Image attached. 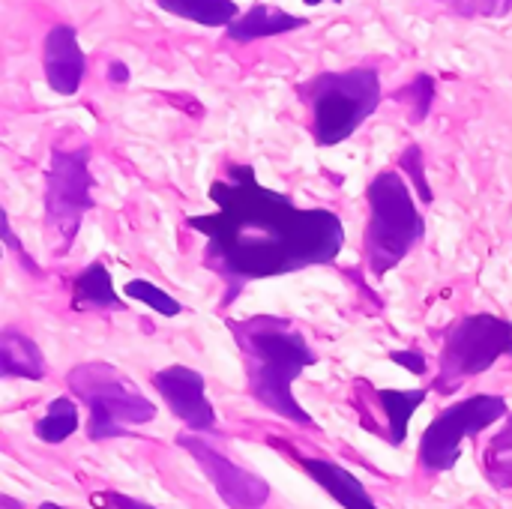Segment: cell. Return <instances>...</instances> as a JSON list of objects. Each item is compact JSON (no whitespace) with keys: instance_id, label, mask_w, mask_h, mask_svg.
Returning a JSON list of instances; mask_svg holds the SVG:
<instances>
[{"instance_id":"1","label":"cell","mask_w":512,"mask_h":509,"mask_svg":"<svg viewBox=\"0 0 512 509\" xmlns=\"http://www.w3.org/2000/svg\"><path fill=\"white\" fill-rule=\"evenodd\" d=\"M210 201L216 210L192 216L186 228L204 237V264L225 282L222 306L249 282L333 264L345 246V225L333 210L297 207L267 189L252 165L231 162L213 180Z\"/></svg>"},{"instance_id":"2","label":"cell","mask_w":512,"mask_h":509,"mask_svg":"<svg viewBox=\"0 0 512 509\" xmlns=\"http://www.w3.org/2000/svg\"><path fill=\"white\" fill-rule=\"evenodd\" d=\"M228 330L243 354L246 378L255 402L294 426L318 429L315 417L300 408L291 390L294 381L303 375V369L318 363V354L309 348L303 333L291 321L276 315L228 321Z\"/></svg>"},{"instance_id":"3","label":"cell","mask_w":512,"mask_h":509,"mask_svg":"<svg viewBox=\"0 0 512 509\" xmlns=\"http://www.w3.org/2000/svg\"><path fill=\"white\" fill-rule=\"evenodd\" d=\"M369 225L363 237L366 264L375 279L396 270L426 234V219L399 171H381L369 189Z\"/></svg>"},{"instance_id":"4","label":"cell","mask_w":512,"mask_h":509,"mask_svg":"<svg viewBox=\"0 0 512 509\" xmlns=\"http://www.w3.org/2000/svg\"><path fill=\"white\" fill-rule=\"evenodd\" d=\"M66 387L90 411V441L126 438L129 426H144L156 420V405L129 375H123L111 363H78L75 369H69Z\"/></svg>"},{"instance_id":"5","label":"cell","mask_w":512,"mask_h":509,"mask_svg":"<svg viewBox=\"0 0 512 509\" xmlns=\"http://www.w3.org/2000/svg\"><path fill=\"white\" fill-rule=\"evenodd\" d=\"M312 108V135L318 147H336L348 141L381 102V75L372 66L345 72H321L300 84Z\"/></svg>"},{"instance_id":"6","label":"cell","mask_w":512,"mask_h":509,"mask_svg":"<svg viewBox=\"0 0 512 509\" xmlns=\"http://www.w3.org/2000/svg\"><path fill=\"white\" fill-rule=\"evenodd\" d=\"M501 357H512V324L498 315H468L450 327L438 363L435 390L456 393L468 378L489 372Z\"/></svg>"},{"instance_id":"7","label":"cell","mask_w":512,"mask_h":509,"mask_svg":"<svg viewBox=\"0 0 512 509\" xmlns=\"http://www.w3.org/2000/svg\"><path fill=\"white\" fill-rule=\"evenodd\" d=\"M93 177H90V147L54 150L45 174V225L57 237V255L75 243L84 216L93 210Z\"/></svg>"},{"instance_id":"8","label":"cell","mask_w":512,"mask_h":509,"mask_svg":"<svg viewBox=\"0 0 512 509\" xmlns=\"http://www.w3.org/2000/svg\"><path fill=\"white\" fill-rule=\"evenodd\" d=\"M507 414H510L507 399L492 396V393H480V396H471L444 408L423 432L420 465L435 474L453 471L462 456V441L486 432L492 423L504 420Z\"/></svg>"},{"instance_id":"9","label":"cell","mask_w":512,"mask_h":509,"mask_svg":"<svg viewBox=\"0 0 512 509\" xmlns=\"http://www.w3.org/2000/svg\"><path fill=\"white\" fill-rule=\"evenodd\" d=\"M177 444L198 462V468L204 471V477L210 480V486L216 489V495L228 509H264V504L270 501V486L258 474L234 465L228 456H222L198 435L183 432Z\"/></svg>"},{"instance_id":"10","label":"cell","mask_w":512,"mask_h":509,"mask_svg":"<svg viewBox=\"0 0 512 509\" xmlns=\"http://www.w3.org/2000/svg\"><path fill=\"white\" fill-rule=\"evenodd\" d=\"M156 393L168 402L171 414L183 420L189 432L213 435L216 432V411L204 393V375L189 366H168L153 375Z\"/></svg>"},{"instance_id":"11","label":"cell","mask_w":512,"mask_h":509,"mask_svg":"<svg viewBox=\"0 0 512 509\" xmlns=\"http://www.w3.org/2000/svg\"><path fill=\"white\" fill-rule=\"evenodd\" d=\"M42 69H45V81L54 93L60 96H72L81 90L84 81V51L78 45V33L69 24H54L45 36V48H42Z\"/></svg>"},{"instance_id":"12","label":"cell","mask_w":512,"mask_h":509,"mask_svg":"<svg viewBox=\"0 0 512 509\" xmlns=\"http://www.w3.org/2000/svg\"><path fill=\"white\" fill-rule=\"evenodd\" d=\"M306 24H309V18H303V15H291V12H285L279 6H270V3H255L252 9L240 12L225 27V33H228L231 42H255V39H270V36L300 30Z\"/></svg>"},{"instance_id":"13","label":"cell","mask_w":512,"mask_h":509,"mask_svg":"<svg viewBox=\"0 0 512 509\" xmlns=\"http://www.w3.org/2000/svg\"><path fill=\"white\" fill-rule=\"evenodd\" d=\"M300 465L339 507L378 509L375 501H372V495H369V489L348 468H342L336 462H327V459H300Z\"/></svg>"},{"instance_id":"14","label":"cell","mask_w":512,"mask_h":509,"mask_svg":"<svg viewBox=\"0 0 512 509\" xmlns=\"http://www.w3.org/2000/svg\"><path fill=\"white\" fill-rule=\"evenodd\" d=\"M0 375L27 381L45 378V357L39 345L18 327H3L0 333Z\"/></svg>"},{"instance_id":"15","label":"cell","mask_w":512,"mask_h":509,"mask_svg":"<svg viewBox=\"0 0 512 509\" xmlns=\"http://www.w3.org/2000/svg\"><path fill=\"white\" fill-rule=\"evenodd\" d=\"M72 309L75 312H117L126 309V303H120L117 291H114V279L105 270L102 261L87 264L75 282H72Z\"/></svg>"},{"instance_id":"16","label":"cell","mask_w":512,"mask_h":509,"mask_svg":"<svg viewBox=\"0 0 512 509\" xmlns=\"http://www.w3.org/2000/svg\"><path fill=\"white\" fill-rule=\"evenodd\" d=\"M375 396H378V405L384 408L387 423H390V444L402 447L405 438H408V426H411L417 408L426 402L429 390L426 387H417V390H378Z\"/></svg>"},{"instance_id":"17","label":"cell","mask_w":512,"mask_h":509,"mask_svg":"<svg viewBox=\"0 0 512 509\" xmlns=\"http://www.w3.org/2000/svg\"><path fill=\"white\" fill-rule=\"evenodd\" d=\"M156 6L201 27H228L240 15L234 0H156Z\"/></svg>"},{"instance_id":"18","label":"cell","mask_w":512,"mask_h":509,"mask_svg":"<svg viewBox=\"0 0 512 509\" xmlns=\"http://www.w3.org/2000/svg\"><path fill=\"white\" fill-rule=\"evenodd\" d=\"M33 432H36V438H39L42 444H48V447L63 444L66 438H72V435L78 432V405H75L69 396H57V399L48 405V411L36 420Z\"/></svg>"},{"instance_id":"19","label":"cell","mask_w":512,"mask_h":509,"mask_svg":"<svg viewBox=\"0 0 512 509\" xmlns=\"http://www.w3.org/2000/svg\"><path fill=\"white\" fill-rule=\"evenodd\" d=\"M123 294H126L129 300H138V303L150 306V309L159 312V315H168V318H174V315L183 312V303H180L177 297H171L168 291H162L159 285H153V282H147V279H132V282H126V285H123Z\"/></svg>"},{"instance_id":"20","label":"cell","mask_w":512,"mask_h":509,"mask_svg":"<svg viewBox=\"0 0 512 509\" xmlns=\"http://www.w3.org/2000/svg\"><path fill=\"white\" fill-rule=\"evenodd\" d=\"M396 99H402V102H408L411 105V120L414 123H423L426 120V114H429V108H432V99H435V78L432 75H417L405 90H399L396 93Z\"/></svg>"},{"instance_id":"21","label":"cell","mask_w":512,"mask_h":509,"mask_svg":"<svg viewBox=\"0 0 512 509\" xmlns=\"http://www.w3.org/2000/svg\"><path fill=\"white\" fill-rule=\"evenodd\" d=\"M402 168L408 171V180H411V186L417 189V195H420V201L429 207L432 201H435V195H432V189H429V180H426V159H423V150L417 147V144H411L405 153H402Z\"/></svg>"},{"instance_id":"22","label":"cell","mask_w":512,"mask_h":509,"mask_svg":"<svg viewBox=\"0 0 512 509\" xmlns=\"http://www.w3.org/2000/svg\"><path fill=\"white\" fill-rule=\"evenodd\" d=\"M0 237H3V243L12 249V255L18 258V264L30 273V276H39V267H36V261L27 255V249L18 243V237H15V231H12V222H9V213H3V228H0Z\"/></svg>"},{"instance_id":"23","label":"cell","mask_w":512,"mask_h":509,"mask_svg":"<svg viewBox=\"0 0 512 509\" xmlns=\"http://www.w3.org/2000/svg\"><path fill=\"white\" fill-rule=\"evenodd\" d=\"M486 477L495 489H512V459L486 456Z\"/></svg>"},{"instance_id":"24","label":"cell","mask_w":512,"mask_h":509,"mask_svg":"<svg viewBox=\"0 0 512 509\" xmlns=\"http://www.w3.org/2000/svg\"><path fill=\"white\" fill-rule=\"evenodd\" d=\"M390 360H393L396 366L408 369L411 375H426V366H429L426 354H423V351H417V348H411V351H393V354H390Z\"/></svg>"},{"instance_id":"25","label":"cell","mask_w":512,"mask_h":509,"mask_svg":"<svg viewBox=\"0 0 512 509\" xmlns=\"http://www.w3.org/2000/svg\"><path fill=\"white\" fill-rule=\"evenodd\" d=\"M99 504H105L108 509H156L144 504V501H138V498H132V495H123V492H102Z\"/></svg>"},{"instance_id":"26","label":"cell","mask_w":512,"mask_h":509,"mask_svg":"<svg viewBox=\"0 0 512 509\" xmlns=\"http://www.w3.org/2000/svg\"><path fill=\"white\" fill-rule=\"evenodd\" d=\"M486 456H501V459H512V420L507 423V429L489 444Z\"/></svg>"},{"instance_id":"27","label":"cell","mask_w":512,"mask_h":509,"mask_svg":"<svg viewBox=\"0 0 512 509\" xmlns=\"http://www.w3.org/2000/svg\"><path fill=\"white\" fill-rule=\"evenodd\" d=\"M108 81H111V84H126V81H129V69H126V63L111 60V66H108Z\"/></svg>"},{"instance_id":"28","label":"cell","mask_w":512,"mask_h":509,"mask_svg":"<svg viewBox=\"0 0 512 509\" xmlns=\"http://www.w3.org/2000/svg\"><path fill=\"white\" fill-rule=\"evenodd\" d=\"M0 509H24V507H21V504H18L15 498L3 495V498H0ZM36 509H63V507H60V504H39Z\"/></svg>"},{"instance_id":"29","label":"cell","mask_w":512,"mask_h":509,"mask_svg":"<svg viewBox=\"0 0 512 509\" xmlns=\"http://www.w3.org/2000/svg\"><path fill=\"white\" fill-rule=\"evenodd\" d=\"M303 3H306V6H318V3H324V0H303ZM336 3H339V0H336Z\"/></svg>"}]
</instances>
